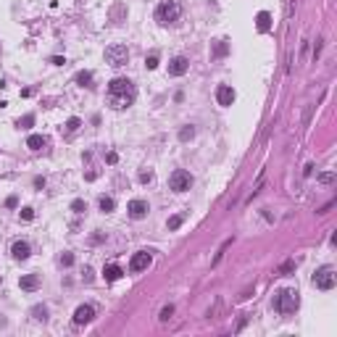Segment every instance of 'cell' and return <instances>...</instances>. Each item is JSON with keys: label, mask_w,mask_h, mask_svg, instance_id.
Masks as SVG:
<instances>
[{"label": "cell", "mask_w": 337, "mask_h": 337, "mask_svg": "<svg viewBox=\"0 0 337 337\" xmlns=\"http://www.w3.org/2000/svg\"><path fill=\"white\" fill-rule=\"evenodd\" d=\"M121 274H124V269H121L119 263H108V266L103 269V280H106V282H116V280H121Z\"/></svg>", "instance_id": "obj_14"}, {"label": "cell", "mask_w": 337, "mask_h": 337, "mask_svg": "<svg viewBox=\"0 0 337 337\" xmlns=\"http://www.w3.org/2000/svg\"><path fill=\"white\" fill-rule=\"evenodd\" d=\"M84 280H87V282L93 280V269H90V266H84Z\"/></svg>", "instance_id": "obj_36"}, {"label": "cell", "mask_w": 337, "mask_h": 337, "mask_svg": "<svg viewBox=\"0 0 337 337\" xmlns=\"http://www.w3.org/2000/svg\"><path fill=\"white\" fill-rule=\"evenodd\" d=\"M150 261H153L150 250H140V253H134V256H132L129 269H132V271H145L148 266H150Z\"/></svg>", "instance_id": "obj_7"}, {"label": "cell", "mask_w": 337, "mask_h": 337, "mask_svg": "<svg viewBox=\"0 0 337 337\" xmlns=\"http://www.w3.org/2000/svg\"><path fill=\"white\" fill-rule=\"evenodd\" d=\"M19 287L27 290V293H35V290L40 287V277L37 274H24L21 280H19Z\"/></svg>", "instance_id": "obj_13"}, {"label": "cell", "mask_w": 337, "mask_h": 337, "mask_svg": "<svg viewBox=\"0 0 337 337\" xmlns=\"http://www.w3.org/2000/svg\"><path fill=\"white\" fill-rule=\"evenodd\" d=\"M71 211H74V213H84V211H87V203H84V200H74V203H71Z\"/></svg>", "instance_id": "obj_24"}, {"label": "cell", "mask_w": 337, "mask_h": 337, "mask_svg": "<svg viewBox=\"0 0 337 337\" xmlns=\"http://www.w3.org/2000/svg\"><path fill=\"white\" fill-rule=\"evenodd\" d=\"M106 161H108V164H116V161H119V155H116V153H108Z\"/></svg>", "instance_id": "obj_33"}, {"label": "cell", "mask_w": 337, "mask_h": 337, "mask_svg": "<svg viewBox=\"0 0 337 337\" xmlns=\"http://www.w3.org/2000/svg\"><path fill=\"white\" fill-rule=\"evenodd\" d=\"M216 100H219V106H232V103H235V90H232L229 84H219Z\"/></svg>", "instance_id": "obj_11"}, {"label": "cell", "mask_w": 337, "mask_h": 337, "mask_svg": "<svg viewBox=\"0 0 337 337\" xmlns=\"http://www.w3.org/2000/svg\"><path fill=\"white\" fill-rule=\"evenodd\" d=\"M32 314H35L37 321H45V319H48V308H45V306H35V308H32Z\"/></svg>", "instance_id": "obj_22"}, {"label": "cell", "mask_w": 337, "mask_h": 337, "mask_svg": "<svg viewBox=\"0 0 337 337\" xmlns=\"http://www.w3.org/2000/svg\"><path fill=\"white\" fill-rule=\"evenodd\" d=\"M187 69H190V61H187L185 56H177V58L168 61V74H171V76H185Z\"/></svg>", "instance_id": "obj_8"}, {"label": "cell", "mask_w": 337, "mask_h": 337, "mask_svg": "<svg viewBox=\"0 0 337 337\" xmlns=\"http://www.w3.org/2000/svg\"><path fill=\"white\" fill-rule=\"evenodd\" d=\"M256 27H258V32H269V27H271V16L266 14V11H261V14H258Z\"/></svg>", "instance_id": "obj_17"}, {"label": "cell", "mask_w": 337, "mask_h": 337, "mask_svg": "<svg viewBox=\"0 0 337 337\" xmlns=\"http://www.w3.org/2000/svg\"><path fill=\"white\" fill-rule=\"evenodd\" d=\"M295 269V261H287V263H282V266H280V271H277V274H290V271H293Z\"/></svg>", "instance_id": "obj_27"}, {"label": "cell", "mask_w": 337, "mask_h": 337, "mask_svg": "<svg viewBox=\"0 0 337 337\" xmlns=\"http://www.w3.org/2000/svg\"><path fill=\"white\" fill-rule=\"evenodd\" d=\"M179 16H182L179 0H164V3H158V8H155V21H158L161 27H168V24L179 21Z\"/></svg>", "instance_id": "obj_2"}, {"label": "cell", "mask_w": 337, "mask_h": 337, "mask_svg": "<svg viewBox=\"0 0 337 337\" xmlns=\"http://www.w3.org/2000/svg\"><path fill=\"white\" fill-rule=\"evenodd\" d=\"M127 61H129V50H127V45H121V42H116L111 45V48H106V63H111V66H127Z\"/></svg>", "instance_id": "obj_4"}, {"label": "cell", "mask_w": 337, "mask_h": 337, "mask_svg": "<svg viewBox=\"0 0 337 337\" xmlns=\"http://www.w3.org/2000/svg\"><path fill=\"white\" fill-rule=\"evenodd\" d=\"M27 148H32V150H42V148H48V137H42V134H32V137L27 140Z\"/></svg>", "instance_id": "obj_15"}, {"label": "cell", "mask_w": 337, "mask_h": 337, "mask_svg": "<svg viewBox=\"0 0 337 337\" xmlns=\"http://www.w3.org/2000/svg\"><path fill=\"white\" fill-rule=\"evenodd\" d=\"M35 187H37V190H42V187H45V179L37 177V179H35Z\"/></svg>", "instance_id": "obj_35"}, {"label": "cell", "mask_w": 337, "mask_h": 337, "mask_svg": "<svg viewBox=\"0 0 337 337\" xmlns=\"http://www.w3.org/2000/svg\"><path fill=\"white\" fill-rule=\"evenodd\" d=\"M21 219H24V222H32V219H35V208H29V206H27V208H21Z\"/></svg>", "instance_id": "obj_30"}, {"label": "cell", "mask_w": 337, "mask_h": 337, "mask_svg": "<svg viewBox=\"0 0 337 337\" xmlns=\"http://www.w3.org/2000/svg\"><path fill=\"white\" fill-rule=\"evenodd\" d=\"M95 319V308L93 306H79L74 311V324H87Z\"/></svg>", "instance_id": "obj_12"}, {"label": "cell", "mask_w": 337, "mask_h": 337, "mask_svg": "<svg viewBox=\"0 0 337 337\" xmlns=\"http://www.w3.org/2000/svg\"><path fill=\"white\" fill-rule=\"evenodd\" d=\"M79 129H82V119H76V116H74V119H69L66 124H63V134L71 137V134H76Z\"/></svg>", "instance_id": "obj_16"}, {"label": "cell", "mask_w": 337, "mask_h": 337, "mask_svg": "<svg viewBox=\"0 0 337 337\" xmlns=\"http://www.w3.org/2000/svg\"><path fill=\"white\" fill-rule=\"evenodd\" d=\"M134 100H137V87H134V82H132V79L116 76L113 82H108L106 103L113 108V111H124V108H129Z\"/></svg>", "instance_id": "obj_1"}, {"label": "cell", "mask_w": 337, "mask_h": 337, "mask_svg": "<svg viewBox=\"0 0 337 337\" xmlns=\"http://www.w3.org/2000/svg\"><path fill=\"white\" fill-rule=\"evenodd\" d=\"M192 134H195V129H192V127H185L182 132H179V140H192Z\"/></svg>", "instance_id": "obj_29"}, {"label": "cell", "mask_w": 337, "mask_h": 337, "mask_svg": "<svg viewBox=\"0 0 337 337\" xmlns=\"http://www.w3.org/2000/svg\"><path fill=\"white\" fill-rule=\"evenodd\" d=\"M140 182H142V185L153 182V171H140Z\"/></svg>", "instance_id": "obj_32"}, {"label": "cell", "mask_w": 337, "mask_h": 337, "mask_svg": "<svg viewBox=\"0 0 337 337\" xmlns=\"http://www.w3.org/2000/svg\"><path fill=\"white\" fill-rule=\"evenodd\" d=\"M74 79H76V84H82V87H93V74H90V71H79Z\"/></svg>", "instance_id": "obj_19"}, {"label": "cell", "mask_w": 337, "mask_h": 337, "mask_svg": "<svg viewBox=\"0 0 337 337\" xmlns=\"http://www.w3.org/2000/svg\"><path fill=\"white\" fill-rule=\"evenodd\" d=\"M98 206H100V211H103V213H111V211L116 208V200H113V198H108V195H100Z\"/></svg>", "instance_id": "obj_18"}, {"label": "cell", "mask_w": 337, "mask_h": 337, "mask_svg": "<svg viewBox=\"0 0 337 337\" xmlns=\"http://www.w3.org/2000/svg\"><path fill=\"white\" fill-rule=\"evenodd\" d=\"M168 187H171L174 192H187L192 187V174L185 171V168H177V171L168 177Z\"/></svg>", "instance_id": "obj_6"}, {"label": "cell", "mask_w": 337, "mask_h": 337, "mask_svg": "<svg viewBox=\"0 0 337 337\" xmlns=\"http://www.w3.org/2000/svg\"><path fill=\"white\" fill-rule=\"evenodd\" d=\"M319 182H321V185H332V182H335V174H332V171L319 174Z\"/></svg>", "instance_id": "obj_25"}, {"label": "cell", "mask_w": 337, "mask_h": 337, "mask_svg": "<svg viewBox=\"0 0 337 337\" xmlns=\"http://www.w3.org/2000/svg\"><path fill=\"white\" fill-rule=\"evenodd\" d=\"M5 206H8V208H16L19 200H16V198H8V200H5Z\"/></svg>", "instance_id": "obj_34"}, {"label": "cell", "mask_w": 337, "mask_h": 337, "mask_svg": "<svg viewBox=\"0 0 337 337\" xmlns=\"http://www.w3.org/2000/svg\"><path fill=\"white\" fill-rule=\"evenodd\" d=\"M182 222H185V216L182 213H177V216H171L166 222V226H168V232H174V229H179V226H182Z\"/></svg>", "instance_id": "obj_21"}, {"label": "cell", "mask_w": 337, "mask_h": 337, "mask_svg": "<svg viewBox=\"0 0 337 337\" xmlns=\"http://www.w3.org/2000/svg\"><path fill=\"white\" fill-rule=\"evenodd\" d=\"M335 284H337V274H335L332 266H321L314 274V287L316 290H332Z\"/></svg>", "instance_id": "obj_5"}, {"label": "cell", "mask_w": 337, "mask_h": 337, "mask_svg": "<svg viewBox=\"0 0 337 337\" xmlns=\"http://www.w3.org/2000/svg\"><path fill=\"white\" fill-rule=\"evenodd\" d=\"M226 50H229V45H226L224 40H216V45H213V58H222V56H226Z\"/></svg>", "instance_id": "obj_20"}, {"label": "cell", "mask_w": 337, "mask_h": 337, "mask_svg": "<svg viewBox=\"0 0 337 337\" xmlns=\"http://www.w3.org/2000/svg\"><path fill=\"white\" fill-rule=\"evenodd\" d=\"M277 311H280L282 316H290V314H295L298 306H300V298H298V290L293 287H287V290H280V295H277Z\"/></svg>", "instance_id": "obj_3"}, {"label": "cell", "mask_w": 337, "mask_h": 337, "mask_svg": "<svg viewBox=\"0 0 337 337\" xmlns=\"http://www.w3.org/2000/svg\"><path fill=\"white\" fill-rule=\"evenodd\" d=\"M127 211H129V216H132V219H145L148 211H150V206H148L145 200H129Z\"/></svg>", "instance_id": "obj_9"}, {"label": "cell", "mask_w": 337, "mask_h": 337, "mask_svg": "<svg viewBox=\"0 0 337 337\" xmlns=\"http://www.w3.org/2000/svg\"><path fill=\"white\" fill-rule=\"evenodd\" d=\"M171 314H174V306L168 303V306L161 308V316H158V319H161V321H168V319H171Z\"/></svg>", "instance_id": "obj_23"}, {"label": "cell", "mask_w": 337, "mask_h": 337, "mask_svg": "<svg viewBox=\"0 0 337 337\" xmlns=\"http://www.w3.org/2000/svg\"><path fill=\"white\" fill-rule=\"evenodd\" d=\"M11 253H14L16 261H27V258L32 256V248H29L27 240H16V243L11 245Z\"/></svg>", "instance_id": "obj_10"}, {"label": "cell", "mask_w": 337, "mask_h": 337, "mask_svg": "<svg viewBox=\"0 0 337 337\" xmlns=\"http://www.w3.org/2000/svg\"><path fill=\"white\" fill-rule=\"evenodd\" d=\"M145 66H148V69H155V66H158V56H155V53L148 56V58H145Z\"/></svg>", "instance_id": "obj_31"}, {"label": "cell", "mask_w": 337, "mask_h": 337, "mask_svg": "<svg viewBox=\"0 0 337 337\" xmlns=\"http://www.w3.org/2000/svg\"><path fill=\"white\" fill-rule=\"evenodd\" d=\"M58 263H61V266H71V263H74V256H71V253H63V256L58 258Z\"/></svg>", "instance_id": "obj_28"}, {"label": "cell", "mask_w": 337, "mask_h": 337, "mask_svg": "<svg viewBox=\"0 0 337 337\" xmlns=\"http://www.w3.org/2000/svg\"><path fill=\"white\" fill-rule=\"evenodd\" d=\"M32 124H35V116H24V119H19V127H21V129H29Z\"/></svg>", "instance_id": "obj_26"}]
</instances>
